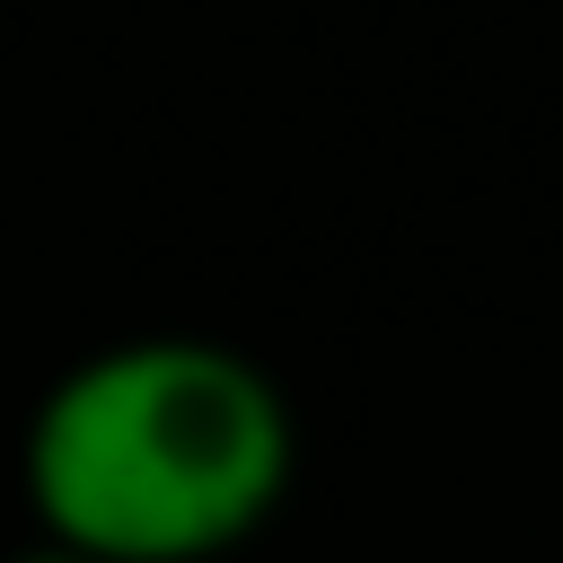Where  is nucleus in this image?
<instances>
[{"mask_svg":"<svg viewBox=\"0 0 563 563\" xmlns=\"http://www.w3.org/2000/svg\"><path fill=\"white\" fill-rule=\"evenodd\" d=\"M299 484L290 387L220 334L79 352L26 413L18 493L35 537L88 563H229Z\"/></svg>","mask_w":563,"mask_h":563,"instance_id":"f257e3e1","label":"nucleus"},{"mask_svg":"<svg viewBox=\"0 0 563 563\" xmlns=\"http://www.w3.org/2000/svg\"><path fill=\"white\" fill-rule=\"evenodd\" d=\"M9 563H88V554H70V545H53V537H26Z\"/></svg>","mask_w":563,"mask_h":563,"instance_id":"f03ea898","label":"nucleus"}]
</instances>
